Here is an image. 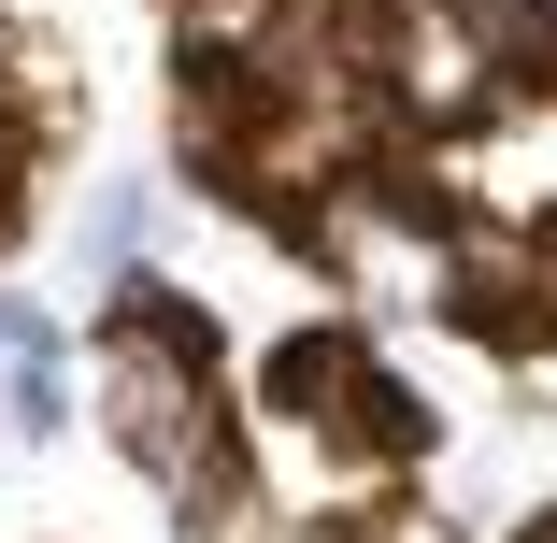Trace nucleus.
Returning <instances> with one entry per match:
<instances>
[{
    "label": "nucleus",
    "mask_w": 557,
    "mask_h": 543,
    "mask_svg": "<svg viewBox=\"0 0 557 543\" xmlns=\"http://www.w3.org/2000/svg\"><path fill=\"white\" fill-rule=\"evenodd\" d=\"M100 415L144 486H186L200 515L230 501V386H214L200 314L158 286H115V330H100Z\"/></svg>",
    "instance_id": "1"
},
{
    "label": "nucleus",
    "mask_w": 557,
    "mask_h": 543,
    "mask_svg": "<svg viewBox=\"0 0 557 543\" xmlns=\"http://www.w3.org/2000/svg\"><path fill=\"white\" fill-rule=\"evenodd\" d=\"M372 86H386V129H472L515 86V58L486 44L472 0H400V15H372Z\"/></svg>",
    "instance_id": "2"
},
{
    "label": "nucleus",
    "mask_w": 557,
    "mask_h": 543,
    "mask_svg": "<svg viewBox=\"0 0 557 543\" xmlns=\"http://www.w3.org/2000/svg\"><path fill=\"white\" fill-rule=\"evenodd\" d=\"M486 44L515 58V86H557V0H472Z\"/></svg>",
    "instance_id": "3"
},
{
    "label": "nucleus",
    "mask_w": 557,
    "mask_h": 543,
    "mask_svg": "<svg viewBox=\"0 0 557 543\" xmlns=\"http://www.w3.org/2000/svg\"><path fill=\"white\" fill-rule=\"evenodd\" d=\"M15 429H29V444L58 429V358H15Z\"/></svg>",
    "instance_id": "4"
},
{
    "label": "nucleus",
    "mask_w": 557,
    "mask_h": 543,
    "mask_svg": "<svg viewBox=\"0 0 557 543\" xmlns=\"http://www.w3.org/2000/svg\"><path fill=\"white\" fill-rule=\"evenodd\" d=\"M0 358H44V300H0Z\"/></svg>",
    "instance_id": "5"
},
{
    "label": "nucleus",
    "mask_w": 557,
    "mask_h": 543,
    "mask_svg": "<svg viewBox=\"0 0 557 543\" xmlns=\"http://www.w3.org/2000/svg\"><path fill=\"white\" fill-rule=\"evenodd\" d=\"M358 15H400V0H358Z\"/></svg>",
    "instance_id": "6"
},
{
    "label": "nucleus",
    "mask_w": 557,
    "mask_h": 543,
    "mask_svg": "<svg viewBox=\"0 0 557 543\" xmlns=\"http://www.w3.org/2000/svg\"><path fill=\"white\" fill-rule=\"evenodd\" d=\"M543 543H557V529H543Z\"/></svg>",
    "instance_id": "7"
}]
</instances>
